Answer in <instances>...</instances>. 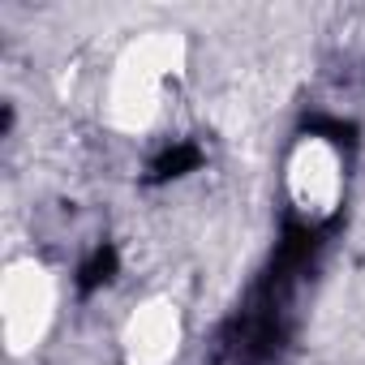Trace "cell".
<instances>
[{
  "label": "cell",
  "mask_w": 365,
  "mask_h": 365,
  "mask_svg": "<svg viewBox=\"0 0 365 365\" xmlns=\"http://www.w3.org/2000/svg\"><path fill=\"white\" fill-rule=\"evenodd\" d=\"M297 279L279 271H262V279L250 288L245 305L224 327V356L228 365H267L284 339H288V305H292Z\"/></svg>",
  "instance_id": "1"
},
{
  "label": "cell",
  "mask_w": 365,
  "mask_h": 365,
  "mask_svg": "<svg viewBox=\"0 0 365 365\" xmlns=\"http://www.w3.org/2000/svg\"><path fill=\"white\" fill-rule=\"evenodd\" d=\"M305 129H309V138H322V142H331L339 150L356 146V129L344 125V120H335V116H314V120H305Z\"/></svg>",
  "instance_id": "4"
},
{
  "label": "cell",
  "mask_w": 365,
  "mask_h": 365,
  "mask_svg": "<svg viewBox=\"0 0 365 365\" xmlns=\"http://www.w3.org/2000/svg\"><path fill=\"white\" fill-rule=\"evenodd\" d=\"M116 250L112 245H99L86 262H82V271H78V292L82 297H91L95 288H103V284H112V275H116Z\"/></svg>",
  "instance_id": "3"
},
{
  "label": "cell",
  "mask_w": 365,
  "mask_h": 365,
  "mask_svg": "<svg viewBox=\"0 0 365 365\" xmlns=\"http://www.w3.org/2000/svg\"><path fill=\"white\" fill-rule=\"evenodd\" d=\"M198 163H202V150H198L194 142H176V146H168V150L150 163V180H176V176L194 172Z\"/></svg>",
  "instance_id": "2"
}]
</instances>
